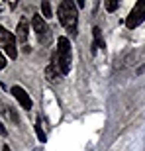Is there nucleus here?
<instances>
[{
    "instance_id": "f257e3e1",
    "label": "nucleus",
    "mask_w": 145,
    "mask_h": 151,
    "mask_svg": "<svg viewBox=\"0 0 145 151\" xmlns=\"http://www.w3.org/2000/svg\"><path fill=\"white\" fill-rule=\"evenodd\" d=\"M57 16L59 22L63 24V28L67 29L69 34H72V37L77 35V28H78V10L77 4H72L71 0H63L59 8H57Z\"/></svg>"
},
{
    "instance_id": "f03ea898",
    "label": "nucleus",
    "mask_w": 145,
    "mask_h": 151,
    "mask_svg": "<svg viewBox=\"0 0 145 151\" xmlns=\"http://www.w3.org/2000/svg\"><path fill=\"white\" fill-rule=\"evenodd\" d=\"M53 65H57V69L61 71V75H65L71 71V43L67 37H59L57 39V49L53 53Z\"/></svg>"
},
{
    "instance_id": "7ed1b4c3",
    "label": "nucleus",
    "mask_w": 145,
    "mask_h": 151,
    "mask_svg": "<svg viewBox=\"0 0 145 151\" xmlns=\"http://www.w3.org/2000/svg\"><path fill=\"white\" fill-rule=\"evenodd\" d=\"M0 47L6 51V55L10 59H16L18 57V47H16V35L10 34L8 29L0 28Z\"/></svg>"
},
{
    "instance_id": "20e7f679",
    "label": "nucleus",
    "mask_w": 145,
    "mask_h": 151,
    "mask_svg": "<svg viewBox=\"0 0 145 151\" xmlns=\"http://www.w3.org/2000/svg\"><path fill=\"white\" fill-rule=\"evenodd\" d=\"M143 20H145V0H139V2L131 8L129 16L126 18V26H128L129 29H135Z\"/></svg>"
},
{
    "instance_id": "39448f33",
    "label": "nucleus",
    "mask_w": 145,
    "mask_h": 151,
    "mask_svg": "<svg viewBox=\"0 0 145 151\" xmlns=\"http://www.w3.org/2000/svg\"><path fill=\"white\" fill-rule=\"evenodd\" d=\"M32 26H34V32L37 34L39 41H41L43 45H49V41H51V29H49V26L45 24L43 18H41V16H34Z\"/></svg>"
},
{
    "instance_id": "423d86ee",
    "label": "nucleus",
    "mask_w": 145,
    "mask_h": 151,
    "mask_svg": "<svg viewBox=\"0 0 145 151\" xmlns=\"http://www.w3.org/2000/svg\"><path fill=\"white\" fill-rule=\"evenodd\" d=\"M10 92L14 94V98H16L18 102H20V106L24 108V110H32V106H34V102H32V98H29V94L26 92V90L22 88V86H12Z\"/></svg>"
},
{
    "instance_id": "0eeeda50",
    "label": "nucleus",
    "mask_w": 145,
    "mask_h": 151,
    "mask_svg": "<svg viewBox=\"0 0 145 151\" xmlns=\"http://www.w3.org/2000/svg\"><path fill=\"white\" fill-rule=\"evenodd\" d=\"M28 35H29V24H28L26 18H22V20L18 22V28H16V41H20V43L26 45Z\"/></svg>"
},
{
    "instance_id": "6e6552de",
    "label": "nucleus",
    "mask_w": 145,
    "mask_h": 151,
    "mask_svg": "<svg viewBox=\"0 0 145 151\" xmlns=\"http://www.w3.org/2000/svg\"><path fill=\"white\" fill-rule=\"evenodd\" d=\"M45 78H47V81H49L51 84H57V83H61L63 75H61V71L57 69V65L49 63V65L45 67Z\"/></svg>"
},
{
    "instance_id": "1a4fd4ad",
    "label": "nucleus",
    "mask_w": 145,
    "mask_h": 151,
    "mask_svg": "<svg viewBox=\"0 0 145 151\" xmlns=\"http://www.w3.org/2000/svg\"><path fill=\"white\" fill-rule=\"evenodd\" d=\"M92 35H94V43H92V51H98V49H104L106 43H104V37H102V29L100 28H94L92 29Z\"/></svg>"
},
{
    "instance_id": "9d476101",
    "label": "nucleus",
    "mask_w": 145,
    "mask_h": 151,
    "mask_svg": "<svg viewBox=\"0 0 145 151\" xmlns=\"http://www.w3.org/2000/svg\"><path fill=\"white\" fill-rule=\"evenodd\" d=\"M35 134H37V137H39V141H41V143H45V141H47V135H45L43 128H41V118H37V120H35Z\"/></svg>"
},
{
    "instance_id": "9b49d317",
    "label": "nucleus",
    "mask_w": 145,
    "mask_h": 151,
    "mask_svg": "<svg viewBox=\"0 0 145 151\" xmlns=\"http://www.w3.org/2000/svg\"><path fill=\"white\" fill-rule=\"evenodd\" d=\"M41 12H43V18H51V4L49 2H41Z\"/></svg>"
},
{
    "instance_id": "f8f14e48",
    "label": "nucleus",
    "mask_w": 145,
    "mask_h": 151,
    "mask_svg": "<svg viewBox=\"0 0 145 151\" xmlns=\"http://www.w3.org/2000/svg\"><path fill=\"white\" fill-rule=\"evenodd\" d=\"M116 8H118V0H108L106 2V10L108 12H114Z\"/></svg>"
},
{
    "instance_id": "ddd939ff",
    "label": "nucleus",
    "mask_w": 145,
    "mask_h": 151,
    "mask_svg": "<svg viewBox=\"0 0 145 151\" xmlns=\"http://www.w3.org/2000/svg\"><path fill=\"white\" fill-rule=\"evenodd\" d=\"M4 67H6V57L0 53V69H4Z\"/></svg>"
},
{
    "instance_id": "4468645a",
    "label": "nucleus",
    "mask_w": 145,
    "mask_h": 151,
    "mask_svg": "<svg viewBox=\"0 0 145 151\" xmlns=\"http://www.w3.org/2000/svg\"><path fill=\"white\" fill-rule=\"evenodd\" d=\"M77 8H84V0H78V2H77Z\"/></svg>"
},
{
    "instance_id": "2eb2a0df",
    "label": "nucleus",
    "mask_w": 145,
    "mask_h": 151,
    "mask_svg": "<svg viewBox=\"0 0 145 151\" xmlns=\"http://www.w3.org/2000/svg\"><path fill=\"white\" fill-rule=\"evenodd\" d=\"M0 134H2V135H6V128H4V126H0Z\"/></svg>"
},
{
    "instance_id": "dca6fc26",
    "label": "nucleus",
    "mask_w": 145,
    "mask_h": 151,
    "mask_svg": "<svg viewBox=\"0 0 145 151\" xmlns=\"http://www.w3.org/2000/svg\"><path fill=\"white\" fill-rule=\"evenodd\" d=\"M2 151H10V147H8V145H4V147H2Z\"/></svg>"
},
{
    "instance_id": "f3484780",
    "label": "nucleus",
    "mask_w": 145,
    "mask_h": 151,
    "mask_svg": "<svg viewBox=\"0 0 145 151\" xmlns=\"http://www.w3.org/2000/svg\"><path fill=\"white\" fill-rule=\"evenodd\" d=\"M35 151H39V149H35Z\"/></svg>"
}]
</instances>
